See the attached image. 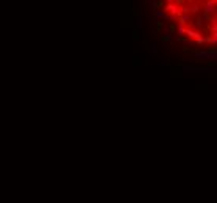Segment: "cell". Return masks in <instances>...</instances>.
I'll use <instances>...</instances> for the list:
<instances>
[{
  "mask_svg": "<svg viewBox=\"0 0 217 203\" xmlns=\"http://www.w3.org/2000/svg\"><path fill=\"white\" fill-rule=\"evenodd\" d=\"M200 34H201V33H199L195 28H187V27H186V38H189V39H192V41H194V39H197Z\"/></svg>",
  "mask_w": 217,
  "mask_h": 203,
  "instance_id": "3957f363",
  "label": "cell"
},
{
  "mask_svg": "<svg viewBox=\"0 0 217 203\" xmlns=\"http://www.w3.org/2000/svg\"><path fill=\"white\" fill-rule=\"evenodd\" d=\"M195 2H200V0H195Z\"/></svg>",
  "mask_w": 217,
  "mask_h": 203,
  "instance_id": "e0dca14e",
  "label": "cell"
},
{
  "mask_svg": "<svg viewBox=\"0 0 217 203\" xmlns=\"http://www.w3.org/2000/svg\"><path fill=\"white\" fill-rule=\"evenodd\" d=\"M205 41L209 46H217V38H214L213 34H205Z\"/></svg>",
  "mask_w": 217,
  "mask_h": 203,
  "instance_id": "5b68a950",
  "label": "cell"
},
{
  "mask_svg": "<svg viewBox=\"0 0 217 203\" xmlns=\"http://www.w3.org/2000/svg\"><path fill=\"white\" fill-rule=\"evenodd\" d=\"M194 24H195V27H197V28L203 27V25H205V19H203V16H199V17L195 19V22H194Z\"/></svg>",
  "mask_w": 217,
  "mask_h": 203,
  "instance_id": "52a82bcc",
  "label": "cell"
},
{
  "mask_svg": "<svg viewBox=\"0 0 217 203\" xmlns=\"http://www.w3.org/2000/svg\"><path fill=\"white\" fill-rule=\"evenodd\" d=\"M183 52H184V53H189V52H192V50H191L189 47H187V44H186V46L183 47Z\"/></svg>",
  "mask_w": 217,
  "mask_h": 203,
  "instance_id": "4fadbf2b",
  "label": "cell"
},
{
  "mask_svg": "<svg viewBox=\"0 0 217 203\" xmlns=\"http://www.w3.org/2000/svg\"><path fill=\"white\" fill-rule=\"evenodd\" d=\"M194 56L195 59H200V61H213V59H217V52H211L208 48H205V50H197L194 52Z\"/></svg>",
  "mask_w": 217,
  "mask_h": 203,
  "instance_id": "6da1fadb",
  "label": "cell"
},
{
  "mask_svg": "<svg viewBox=\"0 0 217 203\" xmlns=\"http://www.w3.org/2000/svg\"><path fill=\"white\" fill-rule=\"evenodd\" d=\"M199 9H200V6H199L197 3L192 5V14H197V13H199Z\"/></svg>",
  "mask_w": 217,
  "mask_h": 203,
  "instance_id": "8fae6325",
  "label": "cell"
},
{
  "mask_svg": "<svg viewBox=\"0 0 217 203\" xmlns=\"http://www.w3.org/2000/svg\"><path fill=\"white\" fill-rule=\"evenodd\" d=\"M164 21H162V19H158L156 21V30H158V33H161L162 30H164Z\"/></svg>",
  "mask_w": 217,
  "mask_h": 203,
  "instance_id": "ba28073f",
  "label": "cell"
},
{
  "mask_svg": "<svg viewBox=\"0 0 217 203\" xmlns=\"http://www.w3.org/2000/svg\"><path fill=\"white\" fill-rule=\"evenodd\" d=\"M203 44H206L203 34H200V36L197 38V39H194V46H199V47H200V46H203Z\"/></svg>",
  "mask_w": 217,
  "mask_h": 203,
  "instance_id": "8992f818",
  "label": "cell"
},
{
  "mask_svg": "<svg viewBox=\"0 0 217 203\" xmlns=\"http://www.w3.org/2000/svg\"><path fill=\"white\" fill-rule=\"evenodd\" d=\"M201 16H203V19H205V22H209L211 19H213V17H211V14H208V13H203V14H201Z\"/></svg>",
  "mask_w": 217,
  "mask_h": 203,
  "instance_id": "7c38bea8",
  "label": "cell"
},
{
  "mask_svg": "<svg viewBox=\"0 0 217 203\" xmlns=\"http://www.w3.org/2000/svg\"><path fill=\"white\" fill-rule=\"evenodd\" d=\"M176 34L184 36V34H186V25H178V28H176Z\"/></svg>",
  "mask_w": 217,
  "mask_h": 203,
  "instance_id": "30bf717a",
  "label": "cell"
},
{
  "mask_svg": "<svg viewBox=\"0 0 217 203\" xmlns=\"http://www.w3.org/2000/svg\"><path fill=\"white\" fill-rule=\"evenodd\" d=\"M211 34H213L214 38H217V31H213V33H211Z\"/></svg>",
  "mask_w": 217,
  "mask_h": 203,
  "instance_id": "9a60e30c",
  "label": "cell"
},
{
  "mask_svg": "<svg viewBox=\"0 0 217 203\" xmlns=\"http://www.w3.org/2000/svg\"><path fill=\"white\" fill-rule=\"evenodd\" d=\"M194 2H195V0H186V3H189V5H192Z\"/></svg>",
  "mask_w": 217,
  "mask_h": 203,
  "instance_id": "5bb4252c",
  "label": "cell"
},
{
  "mask_svg": "<svg viewBox=\"0 0 217 203\" xmlns=\"http://www.w3.org/2000/svg\"><path fill=\"white\" fill-rule=\"evenodd\" d=\"M172 2H174V0H166V3H172Z\"/></svg>",
  "mask_w": 217,
  "mask_h": 203,
  "instance_id": "2e32d148",
  "label": "cell"
},
{
  "mask_svg": "<svg viewBox=\"0 0 217 203\" xmlns=\"http://www.w3.org/2000/svg\"><path fill=\"white\" fill-rule=\"evenodd\" d=\"M205 13L208 14L217 13V0H205Z\"/></svg>",
  "mask_w": 217,
  "mask_h": 203,
  "instance_id": "7a4b0ae2",
  "label": "cell"
},
{
  "mask_svg": "<svg viewBox=\"0 0 217 203\" xmlns=\"http://www.w3.org/2000/svg\"><path fill=\"white\" fill-rule=\"evenodd\" d=\"M191 21V14L189 13H183L181 14V16L178 17V21H176V24H178V25H186L187 22Z\"/></svg>",
  "mask_w": 217,
  "mask_h": 203,
  "instance_id": "277c9868",
  "label": "cell"
},
{
  "mask_svg": "<svg viewBox=\"0 0 217 203\" xmlns=\"http://www.w3.org/2000/svg\"><path fill=\"white\" fill-rule=\"evenodd\" d=\"M172 39H174V34H172V33H164V36L161 38V41L162 42H170Z\"/></svg>",
  "mask_w": 217,
  "mask_h": 203,
  "instance_id": "9c48e42d",
  "label": "cell"
}]
</instances>
